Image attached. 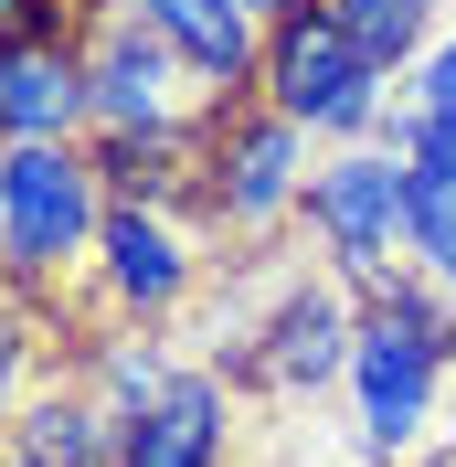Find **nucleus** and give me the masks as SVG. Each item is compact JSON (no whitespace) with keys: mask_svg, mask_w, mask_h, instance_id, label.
Listing matches in <instances>:
<instances>
[{"mask_svg":"<svg viewBox=\"0 0 456 467\" xmlns=\"http://www.w3.org/2000/svg\"><path fill=\"white\" fill-rule=\"evenodd\" d=\"M107 234V171L75 139H11L0 149V265L54 276Z\"/></svg>","mask_w":456,"mask_h":467,"instance_id":"f257e3e1","label":"nucleus"},{"mask_svg":"<svg viewBox=\"0 0 456 467\" xmlns=\"http://www.w3.org/2000/svg\"><path fill=\"white\" fill-rule=\"evenodd\" d=\"M265 96H276V117H297V128H329V139H361V128H382V64L350 43L318 0H297L286 22H265Z\"/></svg>","mask_w":456,"mask_h":467,"instance_id":"f03ea898","label":"nucleus"},{"mask_svg":"<svg viewBox=\"0 0 456 467\" xmlns=\"http://www.w3.org/2000/svg\"><path fill=\"white\" fill-rule=\"evenodd\" d=\"M446 350L435 329L393 319V308H361V350H350V414H361L371 457H414L435 425V382H446Z\"/></svg>","mask_w":456,"mask_h":467,"instance_id":"7ed1b4c3","label":"nucleus"},{"mask_svg":"<svg viewBox=\"0 0 456 467\" xmlns=\"http://www.w3.org/2000/svg\"><path fill=\"white\" fill-rule=\"evenodd\" d=\"M86 75H96V139H181L192 128V64L117 0L107 22L86 32Z\"/></svg>","mask_w":456,"mask_h":467,"instance_id":"20e7f679","label":"nucleus"},{"mask_svg":"<svg viewBox=\"0 0 456 467\" xmlns=\"http://www.w3.org/2000/svg\"><path fill=\"white\" fill-rule=\"evenodd\" d=\"M329 244V276L350 297L393 276V244H403V160L393 149H340L329 171H308V202H297Z\"/></svg>","mask_w":456,"mask_h":467,"instance_id":"39448f33","label":"nucleus"},{"mask_svg":"<svg viewBox=\"0 0 456 467\" xmlns=\"http://www.w3.org/2000/svg\"><path fill=\"white\" fill-rule=\"evenodd\" d=\"M212 213L223 223H244V234H265V223H286V213L308 202V128L297 117H244V128H223L212 139Z\"/></svg>","mask_w":456,"mask_h":467,"instance_id":"423d86ee","label":"nucleus"},{"mask_svg":"<svg viewBox=\"0 0 456 467\" xmlns=\"http://www.w3.org/2000/svg\"><path fill=\"white\" fill-rule=\"evenodd\" d=\"M350 350H361V308H350V287H297L276 308V319L255 329V382H276V393H318V382H350Z\"/></svg>","mask_w":456,"mask_h":467,"instance_id":"0eeeda50","label":"nucleus"},{"mask_svg":"<svg viewBox=\"0 0 456 467\" xmlns=\"http://www.w3.org/2000/svg\"><path fill=\"white\" fill-rule=\"evenodd\" d=\"M96 128V75L86 54L43 32V43H0V149L11 139H75Z\"/></svg>","mask_w":456,"mask_h":467,"instance_id":"6e6552de","label":"nucleus"},{"mask_svg":"<svg viewBox=\"0 0 456 467\" xmlns=\"http://www.w3.org/2000/svg\"><path fill=\"white\" fill-rule=\"evenodd\" d=\"M223 382L212 372H171L149 404L117 414V467H223Z\"/></svg>","mask_w":456,"mask_h":467,"instance_id":"1a4fd4ad","label":"nucleus"},{"mask_svg":"<svg viewBox=\"0 0 456 467\" xmlns=\"http://www.w3.org/2000/svg\"><path fill=\"white\" fill-rule=\"evenodd\" d=\"M128 11L192 64L202 86H244V75L265 64V11L255 0H128Z\"/></svg>","mask_w":456,"mask_h":467,"instance_id":"9d476101","label":"nucleus"},{"mask_svg":"<svg viewBox=\"0 0 456 467\" xmlns=\"http://www.w3.org/2000/svg\"><path fill=\"white\" fill-rule=\"evenodd\" d=\"M96 255H107L117 308H181V297H192V244L160 223V202H107Z\"/></svg>","mask_w":456,"mask_h":467,"instance_id":"9b49d317","label":"nucleus"},{"mask_svg":"<svg viewBox=\"0 0 456 467\" xmlns=\"http://www.w3.org/2000/svg\"><path fill=\"white\" fill-rule=\"evenodd\" d=\"M11 457H32V467H117V404L107 393H32L11 414Z\"/></svg>","mask_w":456,"mask_h":467,"instance_id":"f8f14e48","label":"nucleus"},{"mask_svg":"<svg viewBox=\"0 0 456 467\" xmlns=\"http://www.w3.org/2000/svg\"><path fill=\"white\" fill-rule=\"evenodd\" d=\"M403 244H414V265L456 297V181L414 171V160H403Z\"/></svg>","mask_w":456,"mask_h":467,"instance_id":"ddd939ff","label":"nucleus"},{"mask_svg":"<svg viewBox=\"0 0 456 467\" xmlns=\"http://www.w3.org/2000/svg\"><path fill=\"white\" fill-rule=\"evenodd\" d=\"M318 11H329L382 75H403V64L425 54V22H435V0H318Z\"/></svg>","mask_w":456,"mask_h":467,"instance_id":"4468645a","label":"nucleus"},{"mask_svg":"<svg viewBox=\"0 0 456 467\" xmlns=\"http://www.w3.org/2000/svg\"><path fill=\"white\" fill-rule=\"evenodd\" d=\"M171 160H181V139H96L107 202H171Z\"/></svg>","mask_w":456,"mask_h":467,"instance_id":"2eb2a0df","label":"nucleus"},{"mask_svg":"<svg viewBox=\"0 0 456 467\" xmlns=\"http://www.w3.org/2000/svg\"><path fill=\"white\" fill-rule=\"evenodd\" d=\"M382 128H393V149L414 160V171H446V181H456V117H425V107H382Z\"/></svg>","mask_w":456,"mask_h":467,"instance_id":"dca6fc26","label":"nucleus"},{"mask_svg":"<svg viewBox=\"0 0 456 467\" xmlns=\"http://www.w3.org/2000/svg\"><path fill=\"white\" fill-rule=\"evenodd\" d=\"M171 372H181V361H160V340H117V350H107V404H117V414L149 404Z\"/></svg>","mask_w":456,"mask_h":467,"instance_id":"f3484780","label":"nucleus"},{"mask_svg":"<svg viewBox=\"0 0 456 467\" xmlns=\"http://www.w3.org/2000/svg\"><path fill=\"white\" fill-rule=\"evenodd\" d=\"M403 107H425V117H456V32L414 54V96H403Z\"/></svg>","mask_w":456,"mask_h":467,"instance_id":"a211bd4d","label":"nucleus"},{"mask_svg":"<svg viewBox=\"0 0 456 467\" xmlns=\"http://www.w3.org/2000/svg\"><path fill=\"white\" fill-rule=\"evenodd\" d=\"M22 382H32V319H22V308H0V425L22 414Z\"/></svg>","mask_w":456,"mask_h":467,"instance_id":"6ab92c4d","label":"nucleus"},{"mask_svg":"<svg viewBox=\"0 0 456 467\" xmlns=\"http://www.w3.org/2000/svg\"><path fill=\"white\" fill-rule=\"evenodd\" d=\"M64 0H0V43H43Z\"/></svg>","mask_w":456,"mask_h":467,"instance_id":"aec40b11","label":"nucleus"},{"mask_svg":"<svg viewBox=\"0 0 456 467\" xmlns=\"http://www.w3.org/2000/svg\"><path fill=\"white\" fill-rule=\"evenodd\" d=\"M414 467H456V446H414Z\"/></svg>","mask_w":456,"mask_h":467,"instance_id":"412c9836","label":"nucleus"},{"mask_svg":"<svg viewBox=\"0 0 456 467\" xmlns=\"http://www.w3.org/2000/svg\"><path fill=\"white\" fill-rule=\"evenodd\" d=\"M255 11H265V22H286V11H297V0H255Z\"/></svg>","mask_w":456,"mask_h":467,"instance_id":"4be33fe9","label":"nucleus"},{"mask_svg":"<svg viewBox=\"0 0 456 467\" xmlns=\"http://www.w3.org/2000/svg\"><path fill=\"white\" fill-rule=\"evenodd\" d=\"M0 467H32V457H0Z\"/></svg>","mask_w":456,"mask_h":467,"instance_id":"5701e85b","label":"nucleus"}]
</instances>
